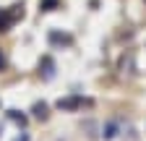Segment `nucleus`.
<instances>
[{"label":"nucleus","instance_id":"nucleus-1","mask_svg":"<svg viewBox=\"0 0 146 141\" xmlns=\"http://www.w3.org/2000/svg\"><path fill=\"white\" fill-rule=\"evenodd\" d=\"M13 8H16L13 13H5V11L0 13V31H8V29H11V24H13L16 19H18V13H24V11H18L21 5H13Z\"/></svg>","mask_w":146,"mask_h":141},{"label":"nucleus","instance_id":"nucleus-2","mask_svg":"<svg viewBox=\"0 0 146 141\" xmlns=\"http://www.w3.org/2000/svg\"><path fill=\"white\" fill-rule=\"evenodd\" d=\"M73 39H70V34H60V31H50V45H70Z\"/></svg>","mask_w":146,"mask_h":141},{"label":"nucleus","instance_id":"nucleus-3","mask_svg":"<svg viewBox=\"0 0 146 141\" xmlns=\"http://www.w3.org/2000/svg\"><path fill=\"white\" fill-rule=\"evenodd\" d=\"M78 104H84L81 97H70V99H60V102H58V107H60V110H76Z\"/></svg>","mask_w":146,"mask_h":141},{"label":"nucleus","instance_id":"nucleus-4","mask_svg":"<svg viewBox=\"0 0 146 141\" xmlns=\"http://www.w3.org/2000/svg\"><path fill=\"white\" fill-rule=\"evenodd\" d=\"M102 136H104V138H115V136H117V123H115V120L104 123V126H102Z\"/></svg>","mask_w":146,"mask_h":141},{"label":"nucleus","instance_id":"nucleus-5","mask_svg":"<svg viewBox=\"0 0 146 141\" xmlns=\"http://www.w3.org/2000/svg\"><path fill=\"white\" fill-rule=\"evenodd\" d=\"M42 68H44V70H42V76L50 81V78L55 76V63H52V58H44V60H42Z\"/></svg>","mask_w":146,"mask_h":141},{"label":"nucleus","instance_id":"nucleus-6","mask_svg":"<svg viewBox=\"0 0 146 141\" xmlns=\"http://www.w3.org/2000/svg\"><path fill=\"white\" fill-rule=\"evenodd\" d=\"M34 118H39V120L47 118V104H44V102H36V104H34Z\"/></svg>","mask_w":146,"mask_h":141},{"label":"nucleus","instance_id":"nucleus-7","mask_svg":"<svg viewBox=\"0 0 146 141\" xmlns=\"http://www.w3.org/2000/svg\"><path fill=\"white\" fill-rule=\"evenodd\" d=\"M8 118H11L13 123H18V126H26V115H21L18 110H11V112H8Z\"/></svg>","mask_w":146,"mask_h":141},{"label":"nucleus","instance_id":"nucleus-8","mask_svg":"<svg viewBox=\"0 0 146 141\" xmlns=\"http://www.w3.org/2000/svg\"><path fill=\"white\" fill-rule=\"evenodd\" d=\"M58 5V0H42V11H52Z\"/></svg>","mask_w":146,"mask_h":141},{"label":"nucleus","instance_id":"nucleus-9","mask_svg":"<svg viewBox=\"0 0 146 141\" xmlns=\"http://www.w3.org/2000/svg\"><path fill=\"white\" fill-rule=\"evenodd\" d=\"M16 141H29V136H26V133H21V136L16 138Z\"/></svg>","mask_w":146,"mask_h":141},{"label":"nucleus","instance_id":"nucleus-10","mask_svg":"<svg viewBox=\"0 0 146 141\" xmlns=\"http://www.w3.org/2000/svg\"><path fill=\"white\" fill-rule=\"evenodd\" d=\"M3 63H5V60H3V55H0V68H3Z\"/></svg>","mask_w":146,"mask_h":141}]
</instances>
